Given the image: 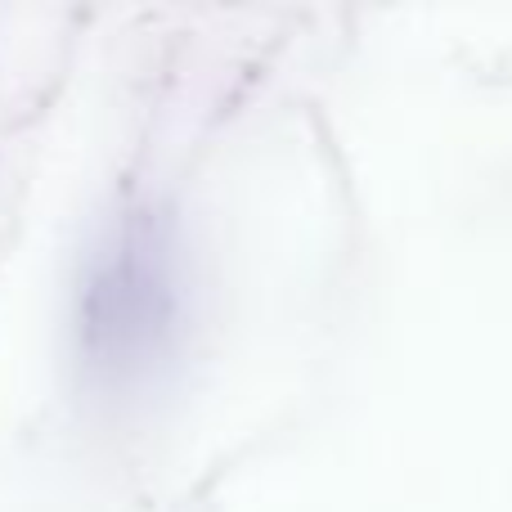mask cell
Instances as JSON below:
<instances>
[]
</instances>
